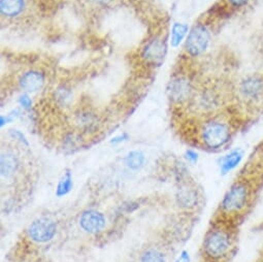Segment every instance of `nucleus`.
Instances as JSON below:
<instances>
[{"mask_svg":"<svg viewBox=\"0 0 263 262\" xmlns=\"http://www.w3.org/2000/svg\"><path fill=\"white\" fill-rule=\"evenodd\" d=\"M19 103L24 109H30L32 106V100L27 94H23L19 98Z\"/></svg>","mask_w":263,"mask_h":262,"instance_id":"obj_25","label":"nucleus"},{"mask_svg":"<svg viewBox=\"0 0 263 262\" xmlns=\"http://www.w3.org/2000/svg\"><path fill=\"white\" fill-rule=\"evenodd\" d=\"M166 55V46L160 40L151 41L143 50V58L151 64H160Z\"/></svg>","mask_w":263,"mask_h":262,"instance_id":"obj_10","label":"nucleus"},{"mask_svg":"<svg viewBox=\"0 0 263 262\" xmlns=\"http://www.w3.org/2000/svg\"><path fill=\"white\" fill-rule=\"evenodd\" d=\"M80 227L89 234L101 232L106 224L104 215L96 210H87L82 213L79 220Z\"/></svg>","mask_w":263,"mask_h":262,"instance_id":"obj_7","label":"nucleus"},{"mask_svg":"<svg viewBox=\"0 0 263 262\" xmlns=\"http://www.w3.org/2000/svg\"><path fill=\"white\" fill-rule=\"evenodd\" d=\"M26 233L28 238L36 244H46L55 237L57 233V224L50 218L41 217L29 224Z\"/></svg>","mask_w":263,"mask_h":262,"instance_id":"obj_5","label":"nucleus"},{"mask_svg":"<svg viewBox=\"0 0 263 262\" xmlns=\"http://www.w3.org/2000/svg\"><path fill=\"white\" fill-rule=\"evenodd\" d=\"M11 136L13 139L17 140L21 145H23L24 147H29V143H28V140L26 139V137L24 136V134L22 133V131L18 130V129H13L11 130Z\"/></svg>","mask_w":263,"mask_h":262,"instance_id":"obj_22","label":"nucleus"},{"mask_svg":"<svg viewBox=\"0 0 263 262\" xmlns=\"http://www.w3.org/2000/svg\"><path fill=\"white\" fill-rule=\"evenodd\" d=\"M251 2L252 0H228V4L231 8L238 10V9L246 8Z\"/></svg>","mask_w":263,"mask_h":262,"instance_id":"obj_24","label":"nucleus"},{"mask_svg":"<svg viewBox=\"0 0 263 262\" xmlns=\"http://www.w3.org/2000/svg\"><path fill=\"white\" fill-rule=\"evenodd\" d=\"M243 152L239 149L232 150L224 157L221 158L220 162V172L222 175H227L234 171L242 161Z\"/></svg>","mask_w":263,"mask_h":262,"instance_id":"obj_12","label":"nucleus"},{"mask_svg":"<svg viewBox=\"0 0 263 262\" xmlns=\"http://www.w3.org/2000/svg\"><path fill=\"white\" fill-rule=\"evenodd\" d=\"M198 194L197 191L190 186H184L178 193V202L182 208L191 209L197 204Z\"/></svg>","mask_w":263,"mask_h":262,"instance_id":"obj_15","label":"nucleus"},{"mask_svg":"<svg viewBox=\"0 0 263 262\" xmlns=\"http://www.w3.org/2000/svg\"><path fill=\"white\" fill-rule=\"evenodd\" d=\"M190 261H191V257H190L189 252L184 250L181 252L180 256L178 257V259L175 262H190Z\"/></svg>","mask_w":263,"mask_h":262,"instance_id":"obj_28","label":"nucleus"},{"mask_svg":"<svg viewBox=\"0 0 263 262\" xmlns=\"http://www.w3.org/2000/svg\"><path fill=\"white\" fill-rule=\"evenodd\" d=\"M129 140V136L127 134H122L120 136H117L115 138H112L110 140V144L112 145H118V144H121V143H124L126 141Z\"/></svg>","mask_w":263,"mask_h":262,"instance_id":"obj_27","label":"nucleus"},{"mask_svg":"<svg viewBox=\"0 0 263 262\" xmlns=\"http://www.w3.org/2000/svg\"><path fill=\"white\" fill-rule=\"evenodd\" d=\"M238 93L248 103H256L263 98V78L252 74L243 78L238 84Z\"/></svg>","mask_w":263,"mask_h":262,"instance_id":"obj_6","label":"nucleus"},{"mask_svg":"<svg viewBox=\"0 0 263 262\" xmlns=\"http://www.w3.org/2000/svg\"><path fill=\"white\" fill-rule=\"evenodd\" d=\"M199 138L206 149L219 150L229 144L232 138V130L227 122L211 119L201 126Z\"/></svg>","mask_w":263,"mask_h":262,"instance_id":"obj_3","label":"nucleus"},{"mask_svg":"<svg viewBox=\"0 0 263 262\" xmlns=\"http://www.w3.org/2000/svg\"><path fill=\"white\" fill-rule=\"evenodd\" d=\"M141 262H165L163 254L157 250H147L141 256Z\"/></svg>","mask_w":263,"mask_h":262,"instance_id":"obj_20","label":"nucleus"},{"mask_svg":"<svg viewBox=\"0 0 263 262\" xmlns=\"http://www.w3.org/2000/svg\"><path fill=\"white\" fill-rule=\"evenodd\" d=\"M25 8V0H0V12L8 18L19 16Z\"/></svg>","mask_w":263,"mask_h":262,"instance_id":"obj_14","label":"nucleus"},{"mask_svg":"<svg viewBox=\"0 0 263 262\" xmlns=\"http://www.w3.org/2000/svg\"><path fill=\"white\" fill-rule=\"evenodd\" d=\"M96 3H98V4H100V5H106V4H108L109 2H111V0H95Z\"/></svg>","mask_w":263,"mask_h":262,"instance_id":"obj_29","label":"nucleus"},{"mask_svg":"<svg viewBox=\"0 0 263 262\" xmlns=\"http://www.w3.org/2000/svg\"><path fill=\"white\" fill-rule=\"evenodd\" d=\"M234 247V235L229 226L217 223L211 228L203 239V255L211 261L220 262L227 259Z\"/></svg>","mask_w":263,"mask_h":262,"instance_id":"obj_1","label":"nucleus"},{"mask_svg":"<svg viewBox=\"0 0 263 262\" xmlns=\"http://www.w3.org/2000/svg\"><path fill=\"white\" fill-rule=\"evenodd\" d=\"M72 187H73L72 175H71L70 171H66L57 184L56 196L63 197V196L67 195L72 190Z\"/></svg>","mask_w":263,"mask_h":262,"instance_id":"obj_17","label":"nucleus"},{"mask_svg":"<svg viewBox=\"0 0 263 262\" xmlns=\"http://www.w3.org/2000/svg\"><path fill=\"white\" fill-rule=\"evenodd\" d=\"M56 98L58 99V101L62 104H66L69 99H70V91L66 88H61V89H58L57 91V95H56Z\"/></svg>","mask_w":263,"mask_h":262,"instance_id":"obj_23","label":"nucleus"},{"mask_svg":"<svg viewBox=\"0 0 263 262\" xmlns=\"http://www.w3.org/2000/svg\"><path fill=\"white\" fill-rule=\"evenodd\" d=\"M185 158L191 163H197V161L199 159V156L194 150H187L185 152Z\"/></svg>","mask_w":263,"mask_h":262,"instance_id":"obj_26","label":"nucleus"},{"mask_svg":"<svg viewBox=\"0 0 263 262\" xmlns=\"http://www.w3.org/2000/svg\"><path fill=\"white\" fill-rule=\"evenodd\" d=\"M252 198V184L246 179L238 180L234 182L224 194L220 202V211L227 217L240 215L251 204Z\"/></svg>","mask_w":263,"mask_h":262,"instance_id":"obj_2","label":"nucleus"},{"mask_svg":"<svg viewBox=\"0 0 263 262\" xmlns=\"http://www.w3.org/2000/svg\"><path fill=\"white\" fill-rule=\"evenodd\" d=\"M146 157L142 151H131L125 157V164L133 171H139L144 166Z\"/></svg>","mask_w":263,"mask_h":262,"instance_id":"obj_16","label":"nucleus"},{"mask_svg":"<svg viewBox=\"0 0 263 262\" xmlns=\"http://www.w3.org/2000/svg\"><path fill=\"white\" fill-rule=\"evenodd\" d=\"M211 43V32L203 24L194 25L186 40V52L192 57H198L206 52Z\"/></svg>","mask_w":263,"mask_h":262,"instance_id":"obj_4","label":"nucleus"},{"mask_svg":"<svg viewBox=\"0 0 263 262\" xmlns=\"http://www.w3.org/2000/svg\"><path fill=\"white\" fill-rule=\"evenodd\" d=\"M80 144V139L77 135L74 134H70L65 138L64 141V145L66 147V149H77L78 146Z\"/></svg>","mask_w":263,"mask_h":262,"instance_id":"obj_21","label":"nucleus"},{"mask_svg":"<svg viewBox=\"0 0 263 262\" xmlns=\"http://www.w3.org/2000/svg\"><path fill=\"white\" fill-rule=\"evenodd\" d=\"M217 104V98L212 93H202L199 96V107H201L203 110H213L216 107Z\"/></svg>","mask_w":263,"mask_h":262,"instance_id":"obj_19","label":"nucleus"},{"mask_svg":"<svg viewBox=\"0 0 263 262\" xmlns=\"http://www.w3.org/2000/svg\"><path fill=\"white\" fill-rule=\"evenodd\" d=\"M21 162L18 155L12 150H3L0 156V173H2V180L10 181L13 180L19 173Z\"/></svg>","mask_w":263,"mask_h":262,"instance_id":"obj_8","label":"nucleus"},{"mask_svg":"<svg viewBox=\"0 0 263 262\" xmlns=\"http://www.w3.org/2000/svg\"><path fill=\"white\" fill-rule=\"evenodd\" d=\"M46 82V77L39 70H29L19 80V86L26 92H36L41 90Z\"/></svg>","mask_w":263,"mask_h":262,"instance_id":"obj_11","label":"nucleus"},{"mask_svg":"<svg viewBox=\"0 0 263 262\" xmlns=\"http://www.w3.org/2000/svg\"><path fill=\"white\" fill-rule=\"evenodd\" d=\"M74 122L80 129L87 131V133H92V131L97 130L99 125L98 117L95 114L86 110L76 115Z\"/></svg>","mask_w":263,"mask_h":262,"instance_id":"obj_13","label":"nucleus"},{"mask_svg":"<svg viewBox=\"0 0 263 262\" xmlns=\"http://www.w3.org/2000/svg\"><path fill=\"white\" fill-rule=\"evenodd\" d=\"M189 33V26L183 23H175L172 28V40L171 44L173 48L179 47L186 35Z\"/></svg>","mask_w":263,"mask_h":262,"instance_id":"obj_18","label":"nucleus"},{"mask_svg":"<svg viewBox=\"0 0 263 262\" xmlns=\"http://www.w3.org/2000/svg\"><path fill=\"white\" fill-rule=\"evenodd\" d=\"M168 94L172 100L183 102L190 98L192 94V86L186 78L178 77L171 81L168 85Z\"/></svg>","mask_w":263,"mask_h":262,"instance_id":"obj_9","label":"nucleus"}]
</instances>
